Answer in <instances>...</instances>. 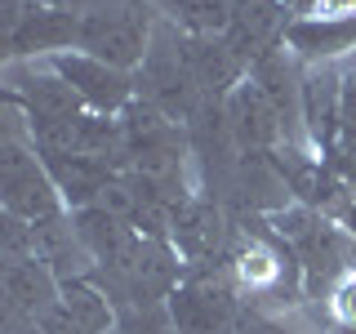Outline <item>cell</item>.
I'll return each mask as SVG.
<instances>
[{
    "mask_svg": "<svg viewBox=\"0 0 356 334\" xmlns=\"http://www.w3.org/2000/svg\"><path fill=\"white\" fill-rule=\"evenodd\" d=\"M152 31V0H94L81 14V49L125 72L147 58Z\"/></svg>",
    "mask_w": 356,
    "mask_h": 334,
    "instance_id": "obj_1",
    "label": "cell"
},
{
    "mask_svg": "<svg viewBox=\"0 0 356 334\" xmlns=\"http://www.w3.org/2000/svg\"><path fill=\"white\" fill-rule=\"evenodd\" d=\"M0 183H5V209L14 218L27 223L58 218V187H54L44 161L36 152L18 148L14 138L5 143V156H0Z\"/></svg>",
    "mask_w": 356,
    "mask_h": 334,
    "instance_id": "obj_2",
    "label": "cell"
},
{
    "mask_svg": "<svg viewBox=\"0 0 356 334\" xmlns=\"http://www.w3.org/2000/svg\"><path fill=\"white\" fill-rule=\"evenodd\" d=\"M170 321L178 334H236L241 312L232 299V285L214 276H192L170 294Z\"/></svg>",
    "mask_w": 356,
    "mask_h": 334,
    "instance_id": "obj_3",
    "label": "cell"
},
{
    "mask_svg": "<svg viewBox=\"0 0 356 334\" xmlns=\"http://www.w3.org/2000/svg\"><path fill=\"white\" fill-rule=\"evenodd\" d=\"M54 72H58L63 81L76 89V98H81L85 107H94L98 116L134 103V81L120 72V67H111L103 58H89V54H58V58H54Z\"/></svg>",
    "mask_w": 356,
    "mask_h": 334,
    "instance_id": "obj_4",
    "label": "cell"
},
{
    "mask_svg": "<svg viewBox=\"0 0 356 334\" xmlns=\"http://www.w3.org/2000/svg\"><path fill=\"white\" fill-rule=\"evenodd\" d=\"M222 111H227L232 138H236L241 152H267L272 143H281V134H285L281 111L272 107V98H267L254 81H245V85L232 89Z\"/></svg>",
    "mask_w": 356,
    "mask_h": 334,
    "instance_id": "obj_5",
    "label": "cell"
},
{
    "mask_svg": "<svg viewBox=\"0 0 356 334\" xmlns=\"http://www.w3.org/2000/svg\"><path fill=\"white\" fill-rule=\"evenodd\" d=\"M281 31H285L281 0H232V18L222 40L241 54V63H259L267 49H276Z\"/></svg>",
    "mask_w": 356,
    "mask_h": 334,
    "instance_id": "obj_6",
    "label": "cell"
},
{
    "mask_svg": "<svg viewBox=\"0 0 356 334\" xmlns=\"http://www.w3.org/2000/svg\"><path fill=\"white\" fill-rule=\"evenodd\" d=\"M44 334H107L111 330V299L85 281H67L58 303L40 317Z\"/></svg>",
    "mask_w": 356,
    "mask_h": 334,
    "instance_id": "obj_7",
    "label": "cell"
},
{
    "mask_svg": "<svg viewBox=\"0 0 356 334\" xmlns=\"http://www.w3.org/2000/svg\"><path fill=\"white\" fill-rule=\"evenodd\" d=\"M36 156L44 161V170H49L54 187H58L63 200H72V205H94L98 196H103V187L111 183V165L98 161V156H81V152H54V148H36Z\"/></svg>",
    "mask_w": 356,
    "mask_h": 334,
    "instance_id": "obj_8",
    "label": "cell"
},
{
    "mask_svg": "<svg viewBox=\"0 0 356 334\" xmlns=\"http://www.w3.org/2000/svg\"><path fill=\"white\" fill-rule=\"evenodd\" d=\"M63 285L44 259H5V308L22 312V317H44L58 303Z\"/></svg>",
    "mask_w": 356,
    "mask_h": 334,
    "instance_id": "obj_9",
    "label": "cell"
},
{
    "mask_svg": "<svg viewBox=\"0 0 356 334\" xmlns=\"http://www.w3.org/2000/svg\"><path fill=\"white\" fill-rule=\"evenodd\" d=\"M170 237H174V250L183 254L187 263H209L222 250V241H227V228H222L214 205H205V200H183L170 218Z\"/></svg>",
    "mask_w": 356,
    "mask_h": 334,
    "instance_id": "obj_10",
    "label": "cell"
},
{
    "mask_svg": "<svg viewBox=\"0 0 356 334\" xmlns=\"http://www.w3.org/2000/svg\"><path fill=\"white\" fill-rule=\"evenodd\" d=\"M187 67H192V81L200 85V94L214 103V98L232 94L241 81V54L227 40L214 36H187Z\"/></svg>",
    "mask_w": 356,
    "mask_h": 334,
    "instance_id": "obj_11",
    "label": "cell"
},
{
    "mask_svg": "<svg viewBox=\"0 0 356 334\" xmlns=\"http://www.w3.org/2000/svg\"><path fill=\"white\" fill-rule=\"evenodd\" d=\"M152 5L192 36H218L232 18V0H152Z\"/></svg>",
    "mask_w": 356,
    "mask_h": 334,
    "instance_id": "obj_12",
    "label": "cell"
},
{
    "mask_svg": "<svg viewBox=\"0 0 356 334\" xmlns=\"http://www.w3.org/2000/svg\"><path fill=\"white\" fill-rule=\"evenodd\" d=\"M289 45L298 54H339V49H356V18H321V22H294L285 31Z\"/></svg>",
    "mask_w": 356,
    "mask_h": 334,
    "instance_id": "obj_13",
    "label": "cell"
},
{
    "mask_svg": "<svg viewBox=\"0 0 356 334\" xmlns=\"http://www.w3.org/2000/svg\"><path fill=\"white\" fill-rule=\"evenodd\" d=\"M339 107H343V89L334 85V76L330 72L307 76V85H303V120H307L312 138H321V143L330 138L334 120H339Z\"/></svg>",
    "mask_w": 356,
    "mask_h": 334,
    "instance_id": "obj_14",
    "label": "cell"
},
{
    "mask_svg": "<svg viewBox=\"0 0 356 334\" xmlns=\"http://www.w3.org/2000/svg\"><path fill=\"white\" fill-rule=\"evenodd\" d=\"M236 334H289V330H285V326H276V321H267L263 312H241Z\"/></svg>",
    "mask_w": 356,
    "mask_h": 334,
    "instance_id": "obj_15",
    "label": "cell"
},
{
    "mask_svg": "<svg viewBox=\"0 0 356 334\" xmlns=\"http://www.w3.org/2000/svg\"><path fill=\"white\" fill-rule=\"evenodd\" d=\"M339 120H343V129L356 138V85L343 89V107H339Z\"/></svg>",
    "mask_w": 356,
    "mask_h": 334,
    "instance_id": "obj_16",
    "label": "cell"
},
{
    "mask_svg": "<svg viewBox=\"0 0 356 334\" xmlns=\"http://www.w3.org/2000/svg\"><path fill=\"white\" fill-rule=\"evenodd\" d=\"M339 312L348 321H356V276H352V281H343V289H339Z\"/></svg>",
    "mask_w": 356,
    "mask_h": 334,
    "instance_id": "obj_17",
    "label": "cell"
},
{
    "mask_svg": "<svg viewBox=\"0 0 356 334\" xmlns=\"http://www.w3.org/2000/svg\"><path fill=\"white\" fill-rule=\"evenodd\" d=\"M312 5L325 14H356V0H312Z\"/></svg>",
    "mask_w": 356,
    "mask_h": 334,
    "instance_id": "obj_18",
    "label": "cell"
},
{
    "mask_svg": "<svg viewBox=\"0 0 356 334\" xmlns=\"http://www.w3.org/2000/svg\"><path fill=\"white\" fill-rule=\"evenodd\" d=\"M40 5H49V9H72V14H85L94 0H40Z\"/></svg>",
    "mask_w": 356,
    "mask_h": 334,
    "instance_id": "obj_19",
    "label": "cell"
}]
</instances>
